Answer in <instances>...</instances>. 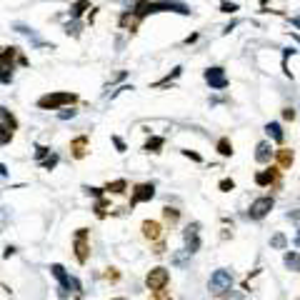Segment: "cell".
I'll list each match as a JSON object with an SVG mask.
<instances>
[{
  "label": "cell",
  "instance_id": "obj_1",
  "mask_svg": "<svg viewBox=\"0 0 300 300\" xmlns=\"http://www.w3.org/2000/svg\"><path fill=\"white\" fill-rule=\"evenodd\" d=\"M153 13H178V15H190V8L180 0H150L145 15H153Z\"/></svg>",
  "mask_w": 300,
  "mask_h": 300
},
{
  "label": "cell",
  "instance_id": "obj_2",
  "mask_svg": "<svg viewBox=\"0 0 300 300\" xmlns=\"http://www.w3.org/2000/svg\"><path fill=\"white\" fill-rule=\"evenodd\" d=\"M78 100L75 93H48L38 100V108L43 110H60L63 105H73Z\"/></svg>",
  "mask_w": 300,
  "mask_h": 300
},
{
  "label": "cell",
  "instance_id": "obj_3",
  "mask_svg": "<svg viewBox=\"0 0 300 300\" xmlns=\"http://www.w3.org/2000/svg\"><path fill=\"white\" fill-rule=\"evenodd\" d=\"M73 248H75V258L80 265L88 263L90 258V245H88V228H78L75 238H73Z\"/></svg>",
  "mask_w": 300,
  "mask_h": 300
},
{
  "label": "cell",
  "instance_id": "obj_4",
  "mask_svg": "<svg viewBox=\"0 0 300 300\" xmlns=\"http://www.w3.org/2000/svg\"><path fill=\"white\" fill-rule=\"evenodd\" d=\"M210 290L213 293H225V290H230V285H233V275H230V270H215L210 275Z\"/></svg>",
  "mask_w": 300,
  "mask_h": 300
},
{
  "label": "cell",
  "instance_id": "obj_5",
  "mask_svg": "<svg viewBox=\"0 0 300 300\" xmlns=\"http://www.w3.org/2000/svg\"><path fill=\"white\" fill-rule=\"evenodd\" d=\"M273 205H275V200H273L270 195L258 198V200H253V205H250V210H248V215H250L253 220H260V218H265L268 213L273 210Z\"/></svg>",
  "mask_w": 300,
  "mask_h": 300
},
{
  "label": "cell",
  "instance_id": "obj_6",
  "mask_svg": "<svg viewBox=\"0 0 300 300\" xmlns=\"http://www.w3.org/2000/svg\"><path fill=\"white\" fill-rule=\"evenodd\" d=\"M205 83L213 90H225L228 88V75L223 68H208L205 70Z\"/></svg>",
  "mask_w": 300,
  "mask_h": 300
},
{
  "label": "cell",
  "instance_id": "obj_7",
  "mask_svg": "<svg viewBox=\"0 0 300 300\" xmlns=\"http://www.w3.org/2000/svg\"><path fill=\"white\" fill-rule=\"evenodd\" d=\"M168 270L165 268H153L148 273V278H145V285L150 288V290H160V288H165L168 285Z\"/></svg>",
  "mask_w": 300,
  "mask_h": 300
},
{
  "label": "cell",
  "instance_id": "obj_8",
  "mask_svg": "<svg viewBox=\"0 0 300 300\" xmlns=\"http://www.w3.org/2000/svg\"><path fill=\"white\" fill-rule=\"evenodd\" d=\"M155 198V185L153 183H140L135 185L133 190V198H130V205H138V203H148Z\"/></svg>",
  "mask_w": 300,
  "mask_h": 300
},
{
  "label": "cell",
  "instance_id": "obj_9",
  "mask_svg": "<svg viewBox=\"0 0 300 300\" xmlns=\"http://www.w3.org/2000/svg\"><path fill=\"white\" fill-rule=\"evenodd\" d=\"M0 123H3V145H8L13 138V130H18V120L10 115L8 108H0Z\"/></svg>",
  "mask_w": 300,
  "mask_h": 300
},
{
  "label": "cell",
  "instance_id": "obj_10",
  "mask_svg": "<svg viewBox=\"0 0 300 300\" xmlns=\"http://www.w3.org/2000/svg\"><path fill=\"white\" fill-rule=\"evenodd\" d=\"M198 230H200V225L198 223H190L188 228H185V250H190V253H195L198 248H200V235H198Z\"/></svg>",
  "mask_w": 300,
  "mask_h": 300
},
{
  "label": "cell",
  "instance_id": "obj_11",
  "mask_svg": "<svg viewBox=\"0 0 300 300\" xmlns=\"http://www.w3.org/2000/svg\"><path fill=\"white\" fill-rule=\"evenodd\" d=\"M140 20H143V18H140L135 10H133V13L128 10V13H123V15L118 18V23H120V28H123V30H130V33H135V30H138V25H140Z\"/></svg>",
  "mask_w": 300,
  "mask_h": 300
},
{
  "label": "cell",
  "instance_id": "obj_12",
  "mask_svg": "<svg viewBox=\"0 0 300 300\" xmlns=\"http://www.w3.org/2000/svg\"><path fill=\"white\" fill-rule=\"evenodd\" d=\"M50 273L58 278V283H60V288H63V295H65V290H70V288H73V278L65 273V268H63L60 263L50 265Z\"/></svg>",
  "mask_w": 300,
  "mask_h": 300
},
{
  "label": "cell",
  "instance_id": "obj_13",
  "mask_svg": "<svg viewBox=\"0 0 300 300\" xmlns=\"http://www.w3.org/2000/svg\"><path fill=\"white\" fill-rule=\"evenodd\" d=\"M70 150H73V158L75 160H83L85 155H88V135H78L70 143Z\"/></svg>",
  "mask_w": 300,
  "mask_h": 300
},
{
  "label": "cell",
  "instance_id": "obj_14",
  "mask_svg": "<svg viewBox=\"0 0 300 300\" xmlns=\"http://www.w3.org/2000/svg\"><path fill=\"white\" fill-rule=\"evenodd\" d=\"M160 235H163L160 223H155V220H145V223H143V238H148V240H160Z\"/></svg>",
  "mask_w": 300,
  "mask_h": 300
},
{
  "label": "cell",
  "instance_id": "obj_15",
  "mask_svg": "<svg viewBox=\"0 0 300 300\" xmlns=\"http://www.w3.org/2000/svg\"><path fill=\"white\" fill-rule=\"evenodd\" d=\"M278 180V170L275 168H268V170H260V173L258 175H255V183H258V185H273Z\"/></svg>",
  "mask_w": 300,
  "mask_h": 300
},
{
  "label": "cell",
  "instance_id": "obj_16",
  "mask_svg": "<svg viewBox=\"0 0 300 300\" xmlns=\"http://www.w3.org/2000/svg\"><path fill=\"white\" fill-rule=\"evenodd\" d=\"M270 155H273V148H270V143H258V148H255V160L258 163H268L270 160Z\"/></svg>",
  "mask_w": 300,
  "mask_h": 300
},
{
  "label": "cell",
  "instance_id": "obj_17",
  "mask_svg": "<svg viewBox=\"0 0 300 300\" xmlns=\"http://www.w3.org/2000/svg\"><path fill=\"white\" fill-rule=\"evenodd\" d=\"M293 160H295V153L290 148H280V150H278V165H280V168H290Z\"/></svg>",
  "mask_w": 300,
  "mask_h": 300
},
{
  "label": "cell",
  "instance_id": "obj_18",
  "mask_svg": "<svg viewBox=\"0 0 300 300\" xmlns=\"http://www.w3.org/2000/svg\"><path fill=\"white\" fill-rule=\"evenodd\" d=\"M85 10H90V0H75V3L70 5V18L78 20Z\"/></svg>",
  "mask_w": 300,
  "mask_h": 300
},
{
  "label": "cell",
  "instance_id": "obj_19",
  "mask_svg": "<svg viewBox=\"0 0 300 300\" xmlns=\"http://www.w3.org/2000/svg\"><path fill=\"white\" fill-rule=\"evenodd\" d=\"M165 145V138H160V135H153L145 145H143V150L145 153H160V148Z\"/></svg>",
  "mask_w": 300,
  "mask_h": 300
},
{
  "label": "cell",
  "instance_id": "obj_20",
  "mask_svg": "<svg viewBox=\"0 0 300 300\" xmlns=\"http://www.w3.org/2000/svg\"><path fill=\"white\" fill-rule=\"evenodd\" d=\"M265 133H268V135H270L275 143H283V138H285V135H283V128H280V123H268V125H265Z\"/></svg>",
  "mask_w": 300,
  "mask_h": 300
},
{
  "label": "cell",
  "instance_id": "obj_21",
  "mask_svg": "<svg viewBox=\"0 0 300 300\" xmlns=\"http://www.w3.org/2000/svg\"><path fill=\"white\" fill-rule=\"evenodd\" d=\"M218 153H220L223 158H230V155H233V143H230L228 138H220V140H218Z\"/></svg>",
  "mask_w": 300,
  "mask_h": 300
},
{
  "label": "cell",
  "instance_id": "obj_22",
  "mask_svg": "<svg viewBox=\"0 0 300 300\" xmlns=\"http://www.w3.org/2000/svg\"><path fill=\"white\" fill-rule=\"evenodd\" d=\"M285 245H288V238H285L283 233H275L273 238H270V248H275V250H283Z\"/></svg>",
  "mask_w": 300,
  "mask_h": 300
},
{
  "label": "cell",
  "instance_id": "obj_23",
  "mask_svg": "<svg viewBox=\"0 0 300 300\" xmlns=\"http://www.w3.org/2000/svg\"><path fill=\"white\" fill-rule=\"evenodd\" d=\"M283 263H285V268H290V270H295V268H300V258H298V253H285V258H283Z\"/></svg>",
  "mask_w": 300,
  "mask_h": 300
},
{
  "label": "cell",
  "instance_id": "obj_24",
  "mask_svg": "<svg viewBox=\"0 0 300 300\" xmlns=\"http://www.w3.org/2000/svg\"><path fill=\"white\" fill-rule=\"evenodd\" d=\"M125 188H128L125 180H113V183L105 185V190H108V193H125Z\"/></svg>",
  "mask_w": 300,
  "mask_h": 300
},
{
  "label": "cell",
  "instance_id": "obj_25",
  "mask_svg": "<svg viewBox=\"0 0 300 300\" xmlns=\"http://www.w3.org/2000/svg\"><path fill=\"white\" fill-rule=\"evenodd\" d=\"M163 218H165L168 223H178V218H180V213H178L175 208H163Z\"/></svg>",
  "mask_w": 300,
  "mask_h": 300
},
{
  "label": "cell",
  "instance_id": "obj_26",
  "mask_svg": "<svg viewBox=\"0 0 300 300\" xmlns=\"http://www.w3.org/2000/svg\"><path fill=\"white\" fill-rule=\"evenodd\" d=\"M180 73H183V68H180V65H178V68H173V73H170V75H165V78H163L160 83H155V88H163V85H168L170 80H175V78H178Z\"/></svg>",
  "mask_w": 300,
  "mask_h": 300
},
{
  "label": "cell",
  "instance_id": "obj_27",
  "mask_svg": "<svg viewBox=\"0 0 300 300\" xmlns=\"http://www.w3.org/2000/svg\"><path fill=\"white\" fill-rule=\"evenodd\" d=\"M65 33H68V35H75V38L80 35V23H78V20H73V23L65 25Z\"/></svg>",
  "mask_w": 300,
  "mask_h": 300
},
{
  "label": "cell",
  "instance_id": "obj_28",
  "mask_svg": "<svg viewBox=\"0 0 300 300\" xmlns=\"http://www.w3.org/2000/svg\"><path fill=\"white\" fill-rule=\"evenodd\" d=\"M153 300H170V290H165V288L153 290Z\"/></svg>",
  "mask_w": 300,
  "mask_h": 300
},
{
  "label": "cell",
  "instance_id": "obj_29",
  "mask_svg": "<svg viewBox=\"0 0 300 300\" xmlns=\"http://www.w3.org/2000/svg\"><path fill=\"white\" fill-rule=\"evenodd\" d=\"M55 165H58V155H55V153H53V155H48L45 160H43V168H48V170H53Z\"/></svg>",
  "mask_w": 300,
  "mask_h": 300
},
{
  "label": "cell",
  "instance_id": "obj_30",
  "mask_svg": "<svg viewBox=\"0 0 300 300\" xmlns=\"http://www.w3.org/2000/svg\"><path fill=\"white\" fill-rule=\"evenodd\" d=\"M220 10H223V13H235V10H238V3H228V0H223V3H220Z\"/></svg>",
  "mask_w": 300,
  "mask_h": 300
},
{
  "label": "cell",
  "instance_id": "obj_31",
  "mask_svg": "<svg viewBox=\"0 0 300 300\" xmlns=\"http://www.w3.org/2000/svg\"><path fill=\"white\" fill-rule=\"evenodd\" d=\"M233 188H235V183H233L230 178H225V180H220V190H223V193H230Z\"/></svg>",
  "mask_w": 300,
  "mask_h": 300
},
{
  "label": "cell",
  "instance_id": "obj_32",
  "mask_svg": "<svg viewBox=\"0 0 300 300\" xmlns=\"http://www.w3.org/2000/svg\"><path fill=\"white\" fill-rule=\"evenodd\" d=\"M45 155H48V148L38 145V148H35V158H38V160H45Z\"/></svg>",
  "mask_w": 300,
  "mask_h": 300
},
{
  "label": "cell",
  "instance_id": "obj_33",
  "mask_svg": "<svg viewBox=\"0 0 300 300\" xmlns=\"http://www.w3.org/2000/svg\"><path fill=\"white\" fill-rule=\"evenodd\" d=\"M183 155H185V158H190V160H195V163H200V160H203L198 153H190V150H183Z\"/></svg>",
  "mask_w": 300,
  "mask_h": 300
},
{
  "label": "cell",
  "instance_id": "obj_34",
  "mask_svg": "<svg viewBox=\"0 0 300 300\" xmlns=\"http://www.w3.org/2000/svg\"><path fill=\"white\" fill-rule=\"evenodd\" d=\"M113 143H115V148L120 150V153H125V143H123V140H120L118 135H113Z\"/></svg>",
  "mask_w": 300,
  "mask_h": 300
},
{
  "label": "cell",
  "instance_id": "obj_35",
  "mask_svg": "<svg viewBox=\"0 0 300 300\" xmlns=\"http://www.w3.org/2000/svg\"><path fill=\"white\" fill-rule=\"evenodd\" d=\"M283 118H285V120H295V110H293V108H285V110H283Z\"/></svg>",
  "mask_w": 300,
  "mask_h": 300
},
{
  "label": "cell",
  "instance_id": "obj_36",
  "mask_svg": "<svg viewBox=\"0 0 300 300\" xmlns=\"http://www.w3.org/2000/svg\"><path fill=\"white\" fill-rule=\"evenodd\" d=\"M68 118H75V110H63L60 113V120H68Z\"/></svg>",
  "mask_w": 300,
  "mask_h": 300
},
{
  "label": "cell",
  "instance_id": "obj_37",
  "mask_svg": "<svg viewBox=\"0 0 300 300\" xmlns=\"http://www.w3.org/2000/svg\"><path fill=\"white\" fill-rule=\"evenodd\" d=\"M118 278H120V275H118V270H115V268H110V270H108V280H113V283H115Z\"/></svg>",
  "mask_w": 300,
  "mask_h": 300
},
{
  "label": "cell",
  "instance_id": "obj_38",
  "mask_svg": "<svg viewBox=\"0 0 300 300\" xmlns=\"http://www.w3.org/2000/svg\"><path fill=\"white\" fill-rule=\"evenodd\" d=\"M195 40H198V33H193V35H188V38H185L188 45H190V43H195Z\"/></svg>",
  "mask_w": 300,
  "mask_h": 300
},
{
  "label": "cell",
  "instance_id": "obj_39",
  "mask_svg": "<svg viewBox=\"0 0 300 300\" xmlns=\"http://www.w3.org/2000/svg\"><path fill=\"white\" fill-rule=\"evenodd\" d=\"M13 253H15V248H10V245H8V248H5V253H3V258H10Z\"/></svg>",
  "mask_w": 300,
  "mask_h": 300
},
{
  "label": "cell",
  "instance_id": "obj_40",
  "mask_svg": "<svg viewBox=\"0 0 300 300\" xmlns=\"http://www.w3.org/2000/svg\"><path fill=\"white\" fill-rule=\"evenodd\" d=\"M295 245L300 248V228H298V235H295Z\"/></svg>",
  "mask_w": 300,
  "mask_h": 300
},
{
  "label": "cell",
  "instance_id": "obj_41",
  "mask_svg": "<svg viewBox=\"0 0 300 300\" xmlns=\"http://www.w3.org/2000/svg\"><path fill=\"white\" fill-rule=\"evenodd\" d=\"M115 300H128V298H115Z\"/></svg>",
  "mask_w": 300,
  "mask_h": 300
},
{
  "label": "cell",
  "instance_id": "obj_42",
  "mask_svg": "<svg viewBox=\"0 0 300 300\" xmlns=\"http://www.w3.org/2000/svg\"><path fill=\"white\" fill-rule=\"evenodd\" d=\"M75 300H80V298H75Z\"/></svg>",
  "mask_w": 300,
  "mask_h": 300
}]
</instances>
